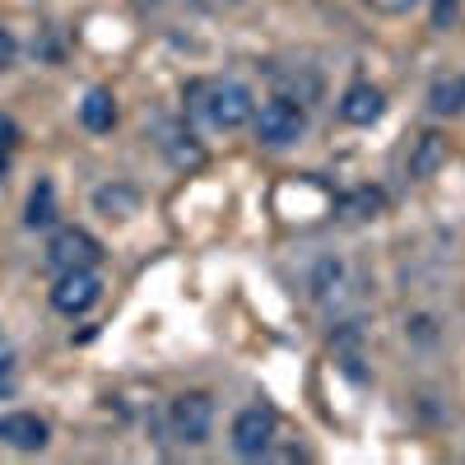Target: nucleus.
<instances>
[{"label": "nucleus", "mask_w": 465, "mask_h": 465, "mask_svg": "<svg viewBox=\"0 0 465 465\" xmlns=\"http://www.w3.org/2000/svg\"><path fill=\"white\" fill-rule=\"evenodd\" d=\"M186 98L219 131H238V126H247L252 116H256L252 89L238 84V80H196V84L186 89Z\"/></svg>", "instance_id": "nucleus-1"}, {"label": "nucleus", "mask_w": 465, "mask_h": 465, "mask_svg": "<svg viewBox=\"0 0 465 465\" xmlns=\"http://www.w3.org/2000/svg\"><path fill=\"white\" fill-rule=\"evenodd\" d=\"M275 429H280L275 405L256 401V405L238 410V419H232V451L247 456V460L265 456V451H270V442H275Z\"/></svg>", "instance_id": "nucleus-2"}, {"label": "nucleus", "mask_w": 465, "mask_h": 465, "mask_svg": "<svg viewBox=\"0 0 465 465\" xmlns=\"http://www.w3.org/2000/svg\"><path fill=\"white\" fill-rule=\"evenodd\" d=\"M302 131H307V112H302L293 98H270V103L256 112V140L270 144V149L298 144Z\"/></svg>", "instance_id": "nucleus-3"}, {"label": "nucleus", "mask_w": 465, "mask_h": 465, "mask_svg": "<svg viewBox=\"0 0 465 465\" xmlns=\"http://www.w3.org/2000/svg\"><path fill=\"white\" fill-rule=\"evenodd\" d=\"M168 423H173V438L186 447H201L214 429V401L205 391H182L168 405Z\"/></svg>", "instance_id": "nucleus-4"}, {"label": "nucleus", "mask_w": 465, "mask_h": 465, "mask_svg": "<svg viewBox=\"0 0 465 465\" xmlns=\"http://www.w3.org/2000/svg\"><path fill=\"white\" fill-rule=\"evenodd\" d=\"M98 261H103V242L94 238V232H84V228H61V232H52V242H47V265L56 270H98Z\"/></svg>", "instance_id": "nucleus-5"}, {"label": "nucleus", "mask_w": 465, "mask_h": 465, "mask_svg": "<svg viewBox=\"0 0 465 465\" xmlns=\"http://www.w3.org/2000/svg\"><path fill=\"white\" fill-rule=\"evenodd\" d=\"M98 298H103L98 270H61L56 284H52V307L61 317H84Z\"/></svg>", "instance_id": "nucleus-6"}, {"label": "nucleus", "mask_w": 465, "mask_h": 465, "mask_svg": "<svg viewBox=\"0 0 465 465\" xmlns=\"http://www.w3.org/2000/svg\"><path fill=\"white\" fill-rule=\"evenodd\" d=\"M52 438L47 419H37L33 410H15V414H0V442L15 447V451H43Z\"/></svg>", "instance_id": "nucleus-7"}, {"label": "nucleus", "mask_w": 465, "mask_h": 465, "mask_svg": "<svg viewBox=\"0 0 465 465\" xmlns=\"http://www.w3.org/2000/svg\"><path fill=\"white\" fill-rule=\"evenodd\" d=\"M381 112H386V94L368 80L349 84L340 98V122H349V126H372V122H381Z\"/></svg>", "instance_id": "nucleus-8"}, {"label": "nucleus", "mask_w": 465, "mask_h": 465, "mask_svg": "<svg viewBox=\"0 0 465 465\" xmlns=\"http://www.w3.org/2000/svg\"><path fill=\"white\" fill-rule=\"evenodd\" d=\"M447 159H451L447 135H442V131H423V135H414V144H410L405 168H410V177H414V182H429L438 168H447Z\"/></svg>", "instance_id": "nucleus-9"}, {"label": "nucleus", "mask_w": 465, "mask_h": 465, "mask_svg": "<svg viewBox=\"0 0 465 465\" xmlns=\"http://www.w3.org/2000/svg\"><path fill=\"white\" fill-rule=\"evenodd\" d=\"M94 210L107 223H126L131 214H140V191L131 182H107V186L94 191Z\"/></svg>", "instance_id": "nucleus-10"}, {"label": "nucleus", "mask_w": 465, "mask_h": 465, "mask_svg": "<svg viewBox=\"0 0 465 465\" xmlns=\"http://www.w3.org/2000/svg\"><path fill=\"white\" fill-rule=\"evenodd\" d=\"M80 122H84V131H94V135H107V131L116 126V98H112V89H89V94H84Z\"/></svg>", "instance_id": "nucleus-11"}, {"label": "nucleus", "mask_w": 465, "mask_h": 465, "mask_svg": "<svg viewBox=\"0 0 465 465\" xmlns=\"http://www.w3.org/2000/svg\"><path fill=\"white\" fill-rule=\"evenodd\" d=\"M429 107L438 116H460L465 112V74H447V80H438L429 89Z\"/></svg>", "instance_id": "nucleus-12"}, {"label": "nucleus", "mask_w": 465, "mask_h": 465, "mask_svg": "<svg viewBox=\"0 0 465 465\" xmlns=\"http://www.w3.org/2000/svg\"><path fill=\"white\" fill-rule=\"evenodd\" d=\"M56 219V186L52 182H37L33 186V196H28V214H24V223L28 228H47Z\"/></svg>", "instance_id": "nucleus-13"}, {"label": "nucleus", "mask_w": 465, "mask_h": 465, "mask_svg": "<svg viewBox=\"0 0 465 465\" xmlns=\"http://www.w3.org/2000/svg\"><path fill=\"white\" fill-rule=\"evenodd\" d=\"M168 153H173V163L177 168H201L205 163V149L196 144V135H191V131H168Z\"/></svg>", "instance_id": "nucleus-14"}, {"label": "nucleus", "mask_w": 465, "mask_h": 465, "mask_svg": "<svg viewBox=\"0 0 465 465\" xmlns=\"http://www.w3.org/2000/svg\"><path fill=\"white\" fill-rule=\"evenodd\" d=\"M381 191H372V186H363V191H354V196H344V219H377L381 214Z\"/></svg>", "instance_id": "nucleus-15"}, {"label": "nucleus", "mask_w": 465, "mask_h": 465, "mask_svg": "<svg viewBox=\"0 0 465 465\" xmlns=\"http://www.w3.org/2000/svg\"><path fill=\"white\" fill-rule=\"evenodd\" d=\"M15 52H19L15 33H10V28H0V70H10V65H15Z\"/></svg>", "instance_id": "nucleus-16"}, {"label": "nucleus", "mask_w": 465, "mask_h": 465, "mask_svg": "<svg viewBox=\"0 0 465 465\" xmlns=\"http://www.w3.org/2000/svg\"><path fill=\"white\" fill-rule=\"evenodd\" d=\"M19 144V126L10 122V116H0V153H10Z\"/></svg>", "instance_id": "nucleus-17"}, {"label": "nucleus", "mask_w": 465, "mask_h": 465, "mask_svg": "<svg viewBox=\"0 0 465 465\" xmlns=\"http://www.w3.org/2000/svg\"><path fill=\"white\" fill-rule=\"evenodd\" d=\"M372 10H381V15H405V10H414L419 0H368Z\"/></svg>", "instance_id": "nucleus-18"}, {"label": "nucleus", "mask_w": 465, "mask_h": 465, "mask_svg": "<svg viewBox=\"0 0 465 465\" xmlns=\"http://www.w3.org/2000/svg\"><path fill=\"white\" fill-rule=\"evenodd\" d=\"M456 19V0H438V5H433V24L442 28V24H451Z\"/></svg>", "instance_id": "nucleus-19"}, {"label": "nucleus", "mask_w": 465, "mask_h": 465, "mask_svg": "<svg viewBox=\"0 0 465 465\" xmlns=\"http://www.w3.org/2000/svg\"><path fill=\"white\" fill-rule=\"evenodd\" d=\"M0 372H15V349L0 340Z\"/></svg>", "instance_id": "nucleus-20"}, {"label": "nucleus", "mask_w": 465, "mask_h": 465, "mask_svg": "<svg viewBox=\"0 0 465 465\" xmlns=\"http://www.w3.org/2000/svg\"><path fill=\"white\" fill-rule=\"evenodd\" d=\"M15 391V381H10V372H0V396H10Z\"/></svg>", "instance_id": "nucleus-21"}, {"label": "nucleus", "mask_w": 465, "mask_h": 465, "mask_svg": "<svg viewBox=\"0 0 465 465\" xmlns=\"http://www.w3.org/2000/svg\"><path fill=\"white\" fill-rule=\"evenodd\" d=\"M5 173H10V153H0V182H5Z\"/></svg>", "instance_id": "nucleus-22"}, {"label": "nucleus", "mask_w": 465, "mask_h": 465, "mask_svg": "<svg viewBox=\"0 0 465 465\" xmlns=\"http://www.w3.org/2000/svg\"><path fill=\"white\" fill-rule=\"evenodd\" d=\"M131 5H140V10H153V5H159V0H131Z\"/></svg>", "instance_id": "nucleus-23"}]
</instances>
